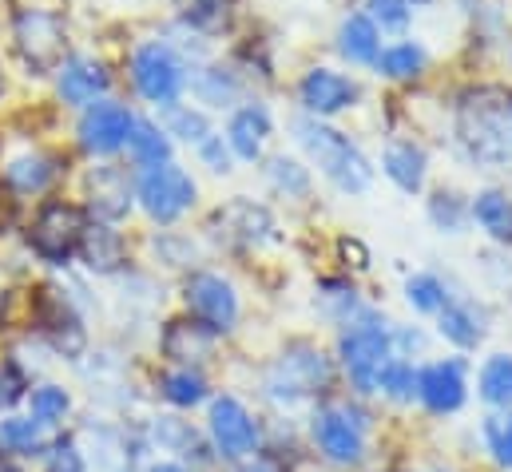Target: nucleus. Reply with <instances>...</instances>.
<instances>
[{
  "label": "nucleus",
  "mask_w": 512,
  "mask_h": 472,
  "mask_svg": "<svg viewBox=\"0 0 512 472\" xmlns=\"http://www.w3.org/2000/svg\"><path fill=\"white\" fill-rule=\"evenodd\" d=\"M457 147L461 155L493 175H512V92L481 88L457 104Z\"/></svg>",
  "instance_id": "obj_1"
},
{
  "label": "nucleus",
  "mask_w": 512,
  "mask_h": 472,
  "mask_svg": "<svg viewBox=\"0 0 512 472\" xmlns=\"http://www.w3.org/2000/svg\"><path fill=\"white\" fill-rule=\"evenodd\" d=\"M334 389V361L310 342H294L266 365L262 393L274 409H298Z\"/></svg>",
  "instance_id": "obj_2"
},
{
  "label": "nucleus",
  "mask_w": 512,
  "mask_h": 472,
  "mask_svg": "<svg viewBox=\"0 0 512 472\" xmlns=\"http://www.w3.org/2000/svg\"><path fill=\"white\" fill-rule=\"evenodd\" d=\"M294 139L302 143V151L314 159V167L342 191V195H366L374 183V167L370 159L334 127H326L322 119H294Z\"/></svg>",
  "instance_id": "obj_3"
},
{
  "label": "nucleus",
  "mask_w": 512,
  "mask_h": 472,
  "mask_svg": "<svg viewBox=\"0 0 512 472\" xmlns=\"http://www.w3.org/2000/svg\"><path fill=\"white\" fill-rule=\"evenodd\" d=\"M370 417L354 405H318L310 413V441L330 469H358L370 457Z\"/></svg>",
  "instance_id": "obj_4"
},
{
  "label": "nucleus",
  "mask_w": 512,
  "mask_h": 472,
  "mask_svg": "<svg viewBox=\"0 0 512 472\" xmlns=\"http://www.w3.org/2000/svg\"><path fill=\"white\" fill-rule=\"evenodd\" d=\"M389 357H397L393 354V330L378 322L370 310L362 318H354L338 338V361H342L350 385L358 389V397L378 393V377H382Z\"/></svg>",
  "instance_id": "obj_5"
},
{
  "label": "nucleus",
  "mask_w": 512,
  "mask_h": 472,
  "mask_svg": "<svg viewBox=\"0 0 512 472\" xmlns=\"http://www.w3.org/2000/svg\"><path fill=\"white\" fill-rule=\"evenodd\" d=\"M203 433L219 457V465H243L255 461L262 449V429H258L255 413L247 409V401H239L235 393H215L207 401V421Z\"/></svg>",
  "instance_id": "obj_6"
},
{
  "label": "nucleus",
  "mask_w": 512,
  "mask_h": 472,
  "mask_svg": "<svg viewBox=\"0 0 512 472\" xmlns=\"http://www.w3.org/2000/svg\"><path fill=\"white\" fill-rule=\"evenodd\" d=\"M183 310L191 322H199L215 338H227L243 318L239 290L215 270H191L183 278Z\"/></svg>",
  "instance_id": "obj_7"
},
{
  "label": "nucleus",
  "mask_w": 512,
  "mask_h": 472,
  "mask_svg": "<svg viewBox=\"0 0 512 472\" xmlns=\"http://www.w3.org/2000/svg\"><path fill=\"white\" fill-rule=\"evenodd\" d=\"M12 40H16V52H20V60L28 64L32 76H52L68 60V28L48 8H24V12H16Z\"/></svg>",
  "instance_id": "obj_8"
},
{
  "label": "nucleus",
  "mask_w": 512,
  "mask_h": 472,
  "mask_svg": "<svg viewBox=\"0 0 512 472\" xmlns=\"http://www.w3.org/2000/svg\"><path fill=\"white\" fill-rule=\"evenodd\" d=\"M88 227V215L64 199H48L32 227H28V246L44 266H68L80 254V238Z\"/></svg>",
  "instance_id": "obj_9"
},
{
  "label": "nucleus",
  "mask_w": 512,
  "mask_h": 472,
  "mask_svg": "<svg viewBox=\"0 0 512 472\" xmlns=\"http://www.w3.org/2000/svg\"><path fill=\"white\" fill-rule=\"evenodd\" d=\"M131 80L135 92L155 108H175L187 92V68L163 40H147L131 52Z\"/></svg>",
  "instance_id": "obj_10"
},
{
  "label": "nucleus",
  "mask_w": 512,
  "mask_h": 472,
  "mask_svg": "<svg viewBox=\"0 0 512 472\" xmlns=\"http://www.w3.org/2000/svg\"><path fill=\"white\" fill-rule=\"evenodd\" d=\"M195 179L179 167V163H159V167H143L139 183H135V199L147 211V219L155 223H175L195 207Z\"/></svg>",
  "instance_id": "obj_11"
},
{
  "label": "nucleus",
  "mask_w": 512,
  "mask_h": 472,
  "mask_svg": "<svg viewBox=\"0 0 512 472\" xmlns=\"http://www.w3.org/2000/svg\"><path fill=\"white\" fill-rule=\"evenodd\" d=\"M417 401L433 413V417H453L465 409L469 401V377H465V361L461 357H445V361H429L417 369Z\"/></svg>",
  "instance_id": "obj_12"
},
{
  "label": "nucleus",
  "mask_w": 512,
  "mask_h": 472,
  "mask_svg": "<svg viewBox=\"0 0 512 472\" xmlns=\"http://www.w3.org/2000/svg\"><path fill=\"white\" fill-rule=\"evenodd\" d=\"M131 116L124 104L116 100H96L92 108H84L80 116V147L88 155H116L120 147H128L131 135Z\"/></svg>",
  "instance_id": "obj_13"
},
{
  "label": "nucleus",
  "mask_w": 512,
  "mask_h": 472,
  "mask_svg": "<svg viewBox=\"0 0 512 472\" xmlns=\"http://www.w3.org/2000/svg\"><path fill=\"white\" fill-rule=\"evenodd\" d=\"M48 441L52 433L40 421H32L24 409H12L0 417V465H20V469L36 472Z\"/></svg>",
  "instance_id": "obj_14"
},
{
  "label": "nucleus",
  "mask_w": 512,
  "mask_h": 472,
  "mask_svg": "<svg viewBox=\"0 0 512 472\" xmlns=\"http://www.w3.org/2000/svg\"><path fill=\"white\" fill-rule=\"evenodd\" d=\"M298 100L310 116H338L346 108H354L358 100V84L334 68H310L298 84Z\"/></svg>",
  "instance_id": "obj_15"
},
{
  "label": "nucleus",
  "mask_w": 512,
  "mask_h": 472,
  "mask_svg": "<svg viewBox=\"0 0 512 472\" xmlns=\"http://www.w3.org/2000/svg\"><path fill=\"white\" fill-rule=\"evenodd\" d=\"M219 350V338L211 330H203L199 322L191 318H171L159 334V354L167 365H191V369H203Z\"/></svg>",
  "instance_id": "obj_16"
},
{
  "label": "nucleus",
  "mask_w": 512,
  "mask_h": 472,
  "mask_svg": "<svg viewBox=\"0 0 512 472\" xmlns=\"http://www.w3.org/2000/svg\"><path fill=\"white\" fill-rule=\"evenodd\" d=\"M108 84H112L108 68L92 56H68L56 72V92L68 108H92L96 100H104Z\"/></svg>",
  "instance_id": "obj_17"
},
{
  "label": "nucleus",
  "mask_w": 512,
  "mask_h": 472,
  "mask_svg": "<svg viewBox=\"0 0 512 472\" xmlns=\"http://www.w3.org/2000/svg\"><path fill=\"white\" fill-rule=\"evenodd\" d=\"M155 397L171 409V413H191V409H203L215 393H211V381L203 369H191V365H163L155 373Z\"/></svg>",
  "instance_id": "obj_18"
},
{
  "label": "nucleus",
  "mask_w": 512,
  "mask_h": 472,
  "mask_svg": "<svg viewBox=\"0 0 512 472\" xmlns=\"http://www.w3.org/2000/svg\"><path fill=\"white\" fill-rule=\"evenodd\" d=\"M88 195H92L88 207H92L96 223H112V227H116L120 219H128L135 187H131V179L124 167L104 163V167H96V171L88 175Z\"/></svg>",
  "instance_id": "obj_19"
},
{
  "label": "nucleus",
  "mask_w": 512,
  "mask_h": 472,
  "mask_svg": "<svg viewBox=\"0 0 512 472\" xmlns=\"http://www.w3.org/2000/svg\"><path fill=\"white\" fill-rule=\"evenodd\" d=\"M437 334L457 350H477L489 334V318L473 298L449 294V302L437 310Z\"/></svg>",
  "instance_id": "obj_20"
},
{
  "label": "nucleus",
  "mask_w": 512,
  "mask_h": 472,
  "mask_svg": "<svg viewBox=\"0 0 512 472\" xmlns=\"http://www.w3.org/2000/svg\"><path fill=\"white\" fill-rule=\"evenodd\" d=\"M24 413L40 421L48 433H64L72 429V417H76V393L60 381H32L24 397Z\"/></svg>",
  "instance_id": "obj_21"
},
{
  "label": "nucleus",
  "mask_w": 512,
  "mask_h": 472,
  "mask_svg": "<svg viewBox=\"0 0 512 472\" xmlns=\"http://www.w3.org/2000/svg\"><path fill=\"white\" fill-rule=\"evenodd\" d=\"M92 274H120L128 266V242L112 223H96L88 219L84 238H80V254H76Z\"/></svg>",
  "instance_id": "obj_22"
},
{
  "label": "nucleus",
  "mask_w": 512,
  "mask_h": 472,
  "mask_svg": "<svg viewBox=\"0 0 512 472\" xmlns=\"http://www.w3.org/2000/svg\"><path fill=\"white\" fill-rule=\"evenodd\" d=\"M215 223H223L231 246H258V242L274 238V219H270V211L247 203V199H235V203H227L223 211H215Z\"/></svg>",
  "instance_id": "obj_23"
},
{
  "label": "nucleus",
  "mask_w": 512,
  "mask_h": 472,
  "mask_svg": "<svg viewBox=\"0 0 512 472\" xmlns=\"http://www.w3.org/2000/svg\"><path fill=\"white\" fill-rule=\"evenodd\" d=\"M266 139H270V112H266V104H243L231 116V123H227V147H231V155H239L247 163H255L258 155H262Z\"/></svg>",
  "instance_id": "obj_24"
},
{
  "label": "nucleus",
  "mask_w": 512,
  "mask_h": 472,
  "mask_svg": "<svg viewBox=\"0 0 512 472\" xmlns=\"http://www.w3.org/2000/svg\"><path fill=\"white\" fill-rule=\"evenodd\" d=\"M338 52L350 64H378L382 56V32L374 28V20L366 12H350L338 28Z\"/></svg>",
  "instance_id": "obj_25"
},
{
  "label": "nucleus",
  "mask_w": 512,
  "mask_h": 472,
  "mask_svg": "<svg viewBox=\"0 0 512 472\" xmlns=\"http://www.w3.org/2000/svg\"><path fill=\"white\" fill-rule=\"evenodd\" d=\"M382 171L405 191V195H417V191L425 187V151H421L413 139H397V143L385 147Z\"/></svg>",
  "instance_id": "obj_26"
},
{
  "label": "nucleus",
  "mask_w": 512,
  "mask_h": 472,
  "mask_svg": "<svg viewBox=\"0 0 512 472\" xmlns=\"http://www.w3.org/2000/svg\"><path fill=\"white\" fill-rule=\"evenodd\" d=\"M52 179H56V159L44 151H24V155L8 159V167H4V183L16 195H40V191H48Z\"/></svg>",
  "instance_id": "obj_27"
},
{
  "label": "nucleus",
  "mask_w": 512,
  "mask_h": 472,
  "mask_svg": "<svg viewBox=\"0 0 512 472\" xmlns=\"http://www.w3.org/2000/svg\"><path fill=\"white\" fill-rule=\"evenodd\" d=\"M469 219L501 246H512V195L509 191H481L469 203Z\"/></svg>",
  "instance_id": "obj_28"
},
{
  "label": "nucleus",
  "mask_w": 512,
  "mask_h": 472,
  "mask_svg": "<svg viewBox=\"0 0 512 472\" xmlns=\"http://www.w3.org/2000/svg\"><path fill=\"white\" fill-rule=\"evenodd\" d=\"M128 151L139 167H159L171 163V135L163 127H155L151 119H135L128 135Z\"/></svg>",
  "instance_id": "obj_29"
},
{
  "label": "nucleus",
  "mask_w": 512,
  "mask_h": 472,
  "mask_svg": "<svg viewBox=\"0 0 512 472\" xmlns=\"http://www.w3.org/2000/svg\"><path fill=\"white\" fill-rule=\"evenodd\" d=\"M36 472H92L88 453H84L76 429L52 433V441H48V449H44V457H40Z\"/></svg>",
  "instance_id": "obj_30"
},
{
  "label": "nucleus",
  "mask_w": 512,
  "mask_h": 472,
  "mask_svg": "<svg viewBox=\"0 0 512 472\" xmlns=\"http://www.w3.org/2000/svg\"><path fill=\"white\" fill-rule=\"evenodd\" d=\"M477 389L481 401L493 409H512V354L485 357L481 373H477Z\"/></svg>",
  "instance_id": "obj_31"
},
{
  "label": "nucleus",
  "mask_w": 512,
  "mask_h": 472,
  "mask_svg": "<svg viewBox=\"0 0 512 472\" xmlns=\"http://www.w3.org/2000/svg\"><path fill=\"white\" fill-rule=\"evenodd\" d=\"M425 64H429V52L417 40H397V44L382 48V56H378L374 68L382 76H389V80H413V76L425 72Z\"/></svg>",
  "instance_id": "obj_32"
},
{
  "label": "nucleus",
  "mask_w": 512,
  "mask_h": 472,
  "mask_svg": "<svg viewBox=\"0 0 512 472\" xmlns=\"http://www.w3.org/2000/svg\"><path fill=\"white\" fill-rule=\"evenodd\" d=\"M266 179H270V187L282 191L286 199H306V195H310V171H306L298 159H290V155H274V159L266 163Z\"/></svg>",
  "instance_id": "obj_33"
},
{
  "label": "nucleus",
  "mask_w": 512,
  "mask_h": 472,
  "mask_svg": "<svg viewBox=\"0 0 512 472\" xmlns=\"http://www.w3.org/2000/svg\"><path fill=\"white\" fill-rule=\"evenodd\" d=\"M378 393L389 397V401H413L417 397V365L409 357H389L378 377Z\"/></svg>",
  "instance_id": "obj_34"
},
{
  "label": "nucleus",
  "mask_w": 512,
  "mask_h": 472,
  "mask_svg": "<svg viewBox=\"0 0 512 472\" xmlns=\"http://www.w3.org/2000/svg\"><path fill=\"white\" fill-rule=\"evenodd\" d=\"M32 373L16 357H0V417L12 409H24V397L32 389Z\"/></svg>",
  "instance_id": "obj_35"
},
{
  "label": "nucleus",
  "mask_w": 512,
  "mask_h": 472,
  "mask_svg": "<svg viewBox=\"0 0 512 472\" xmlns=\"http://www.w3.org/2000/svg\"><path fill=\"white\" fill-rule=\"evenodd\" d=\"M481 437H485L489 457H493L505 472H512V409L489 413L485 425H481Z\"/></svg>",
  "instance_id": "obj_36"
},
{
  "label": "nucleus",
  "mask_w": 512,
  "mask_h": 472,
  "mask_svg": "<svg viewBox=\"0 0 512 472\" xmlns=\"http://www.w3.org/2000/svg\"><path fill=\"white\" fill-rule=\"evenodd\" d=\"M449 286L437 278V274H413L405 282V302L417 310V314H437L445 302H449Z\"/></svg>",
  "instance_id": "obj_37"
},
{
  "label": "nucleus",
  "mask_w": 512,
  "mask_h": 472,
  "mask_svg": "<svg viewBox=\"0 0 512 472\" xmlns=\"http://www.w3.org/2000/svg\"><path fill=\"white\" fill-rule=\"evenodd\" d=\"M429 219H433L437 231H445V235H461L465 223H469V207H465L453 191H437V195L429 199Z\"/></svg>",
  "instance_id": "obj_38"
},
{
  "label": "nucleus",
  "mask_w": 512,
  "mask_h": 472,
  "mask_svg": "<svg viewBox=\"0 0 512 472\" xmlns=\"http://www.w3.org/2000/svg\"><path fill=\"white\" fill-rule=\"evenodd\" d=\"M199 96H203V104H211V108H231L235 96H239V80H235L227 68H211V72H203V80H199Z\"/></svg>",
  "instance_id": "obj_39"
},
{
  "label": "nucleus",
  "mask_w": 512,
  "mask_h": 472,
  "mask_svg": "<svg viewBox=\"0 0 512 472\" xmlns=\"http://www.w3.org/2000/svg\"><path fill=\"white\" fill-rule=\"evenodd\" d=\"M366 16L374 20L378 32H405L409 28V16H413V4L409 0H366Z\"/></svg>",
  "instance_id": "obj_40"
},
{
  "label": "nucleus",
  "mask_w": 512,
  "mask_h": 472,
  "mask_svg": "<svg viewBox=\"0 0 512 472\" xmlns=\"http://www.w3.org/2000/svg\"><path fill=\"white\" fill-rule=\"evenodd\" d=\"M167 135H179V139H187V143L199 147L215 131H211V119L203 116V112H195V108H171V131Z\"/></svg>",
  "instance_id": "obj_41"
},
{
  "label": "nucleus",
  "mask_w": 512,
  "mask_h": 472,
  "mask_svg": "<svg viewBox=\"0 0 512 472\" xmlns=\"http://www.w3.org/2000/svg\"><path fill=\"white\" fill-rule=\"evenodd\" d=\"M179 12L191 28H219L227 16V0H179Z\"/></svg>",
  "instance_id": "obj_42"
},
{
  "label": "nucleus",
  "mask_w": 512,
  "mask_h": 472,
  "mask_svg": "<svg viewBox=\"0 0 512 472\" xmlns=\"http://www.w3.org/2000/svg\"><path fill=\"white\" fill-rule=\"evenodd\" d=\"M199 159H203L215 175H227V171H231V147L223 143V135H207V139L199 143Z\"/></svg>",
  "instance_id": "obj_43"
},
{
  "label": "nucleus",
  "mask_w": 512,
  "mask_h": 472,
  "mask_svg": "<svg viewBox=\"0 0 512 472\" xmlns=\"http://www.w3.org/2000/svg\"><path fill=\"white\" fill-rule=\"evenodd\" d=\"M139 472H191L183 461H171V457H151L147 465H139Z\"/></svg>",
  "instance_id": "obj_44"
},
{
  "label": "nucleus",
  "mask_w": 512,
  "mask_h": 472,
  "mask_svg": "<svg viewBox=\"0 0 512 472\" xmlns=\"http://www.w3.org/2000/svg\"><path fill=\"white\" fill-rule=\"evenodd\" d=\"M235 472H270V465H262V461H243V465H235Z\"/></svg>",
  "instance_id": "obj_45"
},
{
  "label": "nucleus",
  "mask_w": 512,
  "mask_h": 472,
  "mask_svg": "<svg viewBox=\"0 0 512 472\" xmlns=\"http://www.w3.org/2000/svg\"><path fill=\"white\" fill-rule=\"evenodd\" d=\"M421 472H449V469H421Z\"/></svg>",
  "instance_id": "obj_46"
},
{
  "label": "nucleus",
  "mask_w": 512,
  "mask_h": 472,
  "mask_svg": "<svg viewBox=\"0 0 512 472\" xmlns=\"http://www.w3.org/2000/svg\"><path fill=\"white\" fill-rule=\"evenodd\" d=\"M0 318H4V298H0Z\"/></svg>",
  "instance_id": "obj_47"
}]
</instances>
